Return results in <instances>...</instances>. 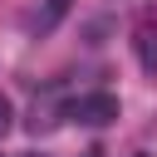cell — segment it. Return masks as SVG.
Masks as SVG:
<instances>
[{
	"instance_id": "obj_1",
	"label": "cell",
	"mask_w": 157,
	"mask_h": 157,
	"mask_svg": "<svg viewBox=\"0 0 157 157\" xmlns=\"http://www.w3.org/2000/svg\"><path fill=\"white\" fill-rule=\"evenodd\" d=\"M64 113H69L74 123L103 128V123H113V118H118V98H113V93H83V98H74Z\"/></svg>"
},
{
	"instance_id": "obj_2",
	"label": "cell",
	"mask_w": 157,
	"mask_h": 157,
	"mask_svg": "<svg viewBox=\"0 0 157 157\" xmlns=\"http://www.w3.org/2000/svg\"><path fill=\"white\" fill-rule=\"evenodd\" d=\"M132 44H137V59H142L147 69H157V10H147V15L137 20V34H132Z\"/></svg>"
},
{
	"instance_id": "obj_3",
	"label": "cell",
	"mask_w": 157,
	"mask_h": 157,
	"mask_svg": "<svg viewBox=\"0 0 157 157\" xmlns=\"http://www.w3.org/2000/svg\"><path fill=\"white\" fill-rule=\"evenodd\" d=\"M64 10H69V0H49V5H44V15H39L34 25H39V29H49V25H54V20L64 15Z\"/></svg>"
},
{
	"instance_id": "obj_4",
	"label": "cell",
	"mask_w": 157,
	"mask_h": 157,
	"mask_svg": "<svg viewBox=\"0 0 157 157\" xmlns=\"http://www.w3.org/2000/svg\"><path fill=\"white\" fill-rule=\"evenodd\" d=\"M10 118H15V108H10V98H5V93H0V137H5V132H10Z\"/></svg>"
},
{
	"instance_id": "obj_5",
	"label": "cell",
	"mask_w": 157,
	"mask_h": 157,
	"mask_svg": "<svg viewBox=\"0 0 157 157\" xmlns=\"http://www.w3.org/2000/svg\"><path fill=\"white\" fill-rule=\"evenodd\" d=\"M88 157H93V152H88Z\"/></svg>"
}]
</instances>
